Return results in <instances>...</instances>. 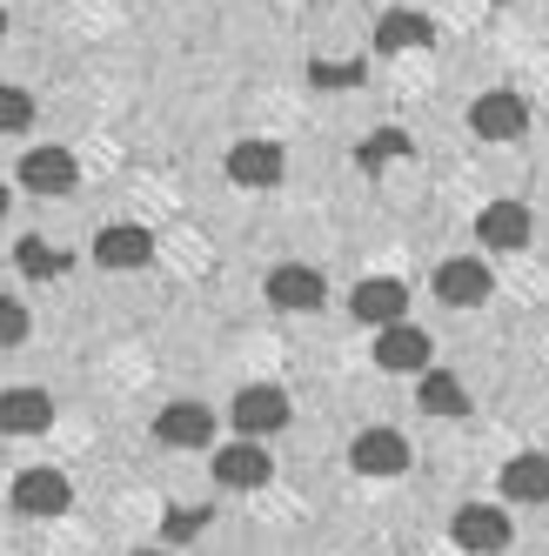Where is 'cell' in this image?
Here are the masks:
<instances>
[{
	"mask_svg": "<svg viewBox=\"0 0 549 556\" xmlns=\"http://www.w3.org/2000/svg\"><path fill=\"white\" fill-rule=\"evenodd\" d=\"M469 128H476L483 141H516L529 128V108H523V94H483L476 108H469Z\"/></svg>",
	"mask_w": 549,
	"mask_h": 556,
	"instance_id": "cell-9",
	"label": "cell"
},
{
	"mask_svg": "<svg viewBox=\"0 0 549 556\" xmlns=\"http://www.w3.org/2000/svg\"><path fill=\"white\" fill-rule=\"evenodd\" d=\"M94 262H101V268H148V262H154V235L135 228V222H107V228L94 235Z\"/></svg>",
	"mask_w": 549,
	"mask_h": 556,
	"instance_id": "cell-6",
	"label": "cell"
},
{
	"mask_svg": "<svg viewBox=\"0 0 549 556\" xmlns=\"http://www.w3.org/2000/svg\"><path fill=\"white\" fill-rule=\"evenodd\" d=\"M74 181H81L74 154H61V148H34V154H21V188H34V194H67Z\"/></svg>",
	"mask_w": 549,
	"mask_h": 556,
	"instance_id": "cell-11",
	"label": "cell"
},
{
	"mask_svg": "<svg viewBox=\"0 0 549 556\" xmlns=\"http://www.w3.org/2000/svg\"><path fill=\"white\" fill-rule=\"evenodd\" d=\"M135 556H168V549H135Z\"/></svg>",
	"mask_w": 549,
	"mask_h": 556,
	"instance_id": "cell-26",
	"label": "cell"
},
{
	"mask_svg": "<svg viewBox=\"0 0 549 556\" xmlns=\"http://www.w3.org/2000/svg\"><path fill=\"white\" fill-rule=\"evenodd\" d=\"M502 490L516 496V503H549V456H536V450L509 456L502 463Z\"/></svg>",
	"mask_w": 549,
	"mask_h": 556,
	"instance_id": "cell-17",
	"label": "cell"
},
{
	"mask_svg": "<svg viewBox=\"0 0 549 556\" xmlns=\"http://www.w3.org/2000/svg\"><path fill=\"white\" fill-rule=\"evenodd\" d=\"M162 530H168V543H188V536H202V530H208V509H168V516H162Z\"/></svg>",
	"mask_w": 549,
	"mask_h": 556,
	"instance_id": "cell-23",
	"label": "cell"
},
{
	"mask_svg": "<svg viewBox=\"0 0 549 556\" xmlns=\"http://www.w3.org/2000/svg\"><path fill=\"white\" fill-rule=\"evenodd\" d=\"M154 435H162V443H175V450H202L208 435H215V416H208L202 403H168L162 416H154Z\"/></svg>",
	"mask_w": 549,
	"mask_h": 556,
	"instance_id": "cell-14",
	"label": "cell"
},
{
	"mask_svg": "<svg viewBox=\"0 0 549 556\" xmlns=\"http://www.w3.org/2000/svg\"><path fill=\"white\" fill-rule=\"evenodd\" d=\"M396 154H409V135H403V128H382V135L362 141L356 162H362V168H382V162H396Z\"/></svg>",
	"mask_w": 549,
	"mask_h": 556,
	"instance_id": "cell-21",
	"label": "cell"
},
{
	"mask_svg": "<svg viewBox=\"0 0 549 556\" xmlns=\"http://www.w3.org/2000/svg\"><path fill=\"white\" fill-rule=\"evenodd\" d=\"M228 175H234V188H274L282 181V148L274 141H234Z\"/></svg>",
	"mask_w": 549,
	"mask_h": 556,
	"instance_id": "cell-13",
	"label": "cell"
},
{
	"mask_svg": "<svg viewBox=\"0 0 549 556\" xmlns=\"http://www.w3.org/2000/svg\"><path fill=\"white\" fill-rule=\"evenodd\" d=\"M261 295H268L274 308H295V315H302V308H322V302H329V282H322L308 262H274L268 282H261Z\"/></svg>",
	"mask_w": 549,
	"mask_h": 556,
	"instance_id": "cell-3",
	"label": "cell"
},
{
	"mask_svg": "<svg viewBox=\"0 0 549 556\" xmlns=\"http://www.w3.org/2000/svg\"><path fill=\"white\" fill-rule=\"evenodd\" d=\"M348 463H356V476H403L409 469V443L396 429H362L356 443H348Z\"/></svg>",
	"mask_w": 549,
	"mask_h": 556,
	"instance_id": "cell-5",
	"label": "cell"
},
{
	"mask_svg": "<svg viewBox=\"0 0 549 556\" xmlns=\"http://www.w3.org/2000/svg\"><path fill=\"white\" fill-rule=\"evenodd\" d=\"M67 503H74V490H67L61 469H21L14 476V509L21 516H61Z\"/></svg>",
	"mask_w": 549,
	"mask_h": 556,
	"instance_id": "cell-8",
	"label": "cell"
},
{
	"mask_svg": "<svg viewBox=\"0 0 549 556\" xmlns=\"http://www.w3.org/2000/svg\"><path fill=\"white\" fill-rule=\"evenodd\" d=\"M429 41H436V27H429L416 8H388L375 21V48L382 54H409V48H429Z\"/></svg>",
	"mask_w": 549,
	"mask_h": 556,
	"instance_id": "cell-16",
	"label": "cell"
},
{
	"mask_svg": "<svg viewBox=\"0 0 549 556\" xmlns=\"http://www.w3.org/2000/svg\"><path fill=\"white\" fill-rule=\"evenodd\" d=\"M449 536H456V549H469V556H496V549H509V516L489 509V503H462L456 523H449Z\"/></svg>",
	"mask_w": 549,
	"mask_h": 556,
	"instance_id": "cell-4",
	"label": "cell"
},
{
	"mask_svg": "<svg viewBox=\"0 0 549 556\" xmlns=\"http://www.w3.org/2000/svg\"><path fill=\"white\" fill-rule=\"evenodd\" d=\"M375 369H396V376H429V336L422 329H409V323H396V329H382L375 336Z\"/></svg>",
	"mask_w": 549,
	"mask_h": 556,
	"instance_id": "cell-10",
	"label": "cell"
},
{
	"mask_svg": "<svg viewBox=\"0 0 549 556\" xmlns=\"http://www.w3.org/2000/svg\"><path fill=\"white\" fill-rule=\"evenodd\" d=\"M14 262H21V275H34V282H48V275H61V268H67V255H61V249H48L41 235H21Z\"/></svg>",
	"mask_w": 549,
	"mask_h": 556,
	"instance_id": "cell-20",
	"label": "cell"
},
{
	"mask_svg": "<svg viewBox=\"0 0 549 556\" xmlns=\"http://www.w3.org/2000/svg\"><path fill=\"white\" fill-rule=\"evenodd\" d=\"M0 422H8V435H41L54 422V403L41 389H8V403H0Z\"/></svg>",
	"mask_w": 549,
	"mask_h": 556,
	"instance_id": "cell-18",
	"label": "cell"
},
{
	"mask_svg": "<svg viewBox=\"0 0 549 556\" xmlns=\"http://www.w3.org/2000/svg\"><path fill=\"white\" fill-rule=\"evenodd\" d=\"M476 242L496 255V249H523L529 242V208L523 202H489L483 215H476Z\"/></svg>",
	"mask_w": 549,
	"mask_h": 556,
	"instance_id": "cell-12",
	"label": "cell"
},
{
	"mask_svg": "<svg viewBox=\"0 0 549 556\" xmlns=\"http://www.w3.org/2000/svg\"><path fill=\"white\" fill-rule=\"evenodd\" d=\"M0 342H8V349L27 342V308L21 302H0Z\"/></svg>",
	"mask_w": 549,
	"mask_h": 556,
	"instance_id": "cell-25",
	"label": "cell"
},
{
	"mask_svg": "<svg viewBox=\"0 0 549 556\" xmlns=\"http://www.w3.org/2000/svg\"><path fill=\"white\" fill-rule=\"evenodd\" d=\"M308 81H316V88H356L362 81V61H316V67H308Z\"/></svg>",
	"mask_w": 549,
	"mask_h": 556,
	"instance_id": "cell-22",
	"label": "cell"
},
{
	"mask_svg": "<svg viewBox=\"0 0 549 556\" xmlns=\"http://www.w3.org/2000/svg\"><path fill=\"white\" fill-rule=\"evenodd\" d=\"M228 422L248 435V443H261V435H274L289 422V395L274 389V382H248L242 395H234V409H228Z\"/></svg>",
	"mask_w": 549,
	"mask_h": 556,
	"instance_id": "cell-1",
	"label": "cell"
},
{
	"mask_svg": "<svg viewBox=\"0 0 549 556\" xmlns=\"http://www.w3.org/2000/svg\"><path fill=\"white\" fill-rule=\"evenodd\" d=\"M436 295H443L449 308H476V302H489V262H476V255H449V262L436 268Z\"/></svg>",
	"mask_w": 549,
	"mask_h": 556,
	"instance_id": "cell-7",
	"label": "cell"
},
{
	"mask_svg": "<svg viewBox=\"0 0 549 556\" xmlns=\"http://www.w3.org/2000/svg\"><path fill=\"white\" fill-rule=\"evenodd\" d=\"M215 476H221L228 490H261L274 469H268V450H261V443H228V450L215 456Z\"/></svg>",
	"mask_w": 549,
	"mask_h": 556,
	"instance_id": "cell-15",
	"label": "cell"
},
{
	"mask_svg": "<svg viewBox=\"0 0 549 556\" xmlns=\"http://www.w3.org/2000/svg\"><path fill=\"white\" fill-rule=\"evenodd\" d=\"M416 403H422L429 416H469V389H462L449 369H429V376L416 382Z\"/></svg>",
	"mask_w": 549,
	"mask_h": 556,
	"instance_id": "cell-19",
	"label": "cell"
},
{
	"mask_svg": "<svg viewBox=\"0 0 549 556\" xmlns=\"http://www.w3.org/2000/svg\"><path fill=\"white\" fill-rule=\"evenodd\" d=\"M34 122V101L21 94V88H8V94H0V128H8V135H21Z\"/></svg>",
	"mask_w": 549,
	"mask_h": 556,
	"instance_id": "cell-24",
	"label": "cell"
},
{
	"mask_svg": "<svg viewBox=\"0 0 549 556\" xmlns=\"http://www.w3.org/2000/svg\"><path fill=\"white\" fill-rule=\"evenodd\" d=\"M348 308H356V323H369V329L382 336V329H396V323H403L409 289L396 282V275H369V282L348 289Z\"/></svg>",
	"mask_w": 549,
	"mask_h": 556,
	"instance_id": "cell-2",
	"label": "cell"
}]
</instances>
